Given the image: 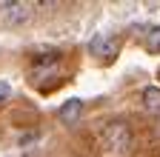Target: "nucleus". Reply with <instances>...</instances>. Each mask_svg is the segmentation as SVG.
Masks as SVG:
<instances>
[{"mask_svg": "<svg viewBox=\"0 0 160 157\" xmlns=\"http://www.w3.org/2000/svg\"><path fill=\"white\" fill-rule=\"evenodd\" d=\"M34 6L23 3V0H9V3H0V23L6 29H20L32 20Z\"/></svg>", "mask_w": 160, "mask_h": 157, "instance_id": "nucleus-1", "label": "nucleus"}, {"mask_svg": "<svg viewBox=\"0 0 160 157\" xmlns=\"http://www.w3.org/2000/svg\"><path fill=\"white\" fill-rule=\"evenodd\" d=\"M103 143H106V149L112 154H126L129 146H132V129L126 123H112V126H106Z\"/></svg>", "mask_w": 160, "mask_h": 157, "instance_id": "nucleus-2", "label": "nucleus"}, {"mask_svg": "<svg viewBox=\"0 0 160 157\" xmlns=\"http://www.w3.org/2000/svg\"><path fill=\"white\" fill-rule=\"evenodd\" d=\"M89 52L94 57H100V60H112L114 52H117V40L112 34H94L89 40Z\"/></svg>", "mask_w": 160, "mask_h": 157, "instance_id": "nucleus-3", "label": "nucleus"}, {"mask_svg": "<svg viewBox=\"0 0 160 157\" xmlns=\"http://www.w3.org/2000/svg\"><path fill=\"white\" fill-rule=\"evenodd\" d=\"M83 100H80V97H72V100H66L63 106L57 109V120L60 123H66V126H72V123H77L80 117H83Z\"/></svg>", "mask_w": 160, "mask_h": 157, "instance_id": "nucleus-4", "label": "nucleus"}, {"mask_svg": "<svg viewBox=\"0 0 160 157\" xmlns=\"http://www.w3.org/2000/svg\"><path fill=\"white\" fill-rule=\"evenodd\" d=\"M143 106H146V111L160 114V89L157 86H146L143 89Z\"/></svg>", "mask_w": 160, "mask_h": 157, "instance_id": "nucleus-5", "label": "nucleus"}, {"mask_svg": "<svg viewBox=\"0 0 160 157\" xmlns=\"http://www.w3.org/2000/svg\"><path fill=\"white\" fill-rule=\"evenodd\" d=\"M32 74H34V80H40V77H52V74H57V60H54V63H37Z\"/></svg>", "mask_w": 160, "mask_h": 157, "instance_id": "nucleus-6", "label": "nucleus"}, {"mask_svg": "<svg viewBox=\"0 0 160 157\" xmlns=\"http://www.w3.org/2000/svg\"><path fill=\"white\" fill-rule=\"evenodd\" d=\"M146 49L152 54H160V29H149L146 32Z\"/></svg>", "mask_w": 160, "mask_h": 157, "instance_id": "nucleus-7", "label": "nucleus"}, {"mask_svg": "<svg viewBox=\"0 0 160 157\" xmlns=\"http://www.w3.org/2000/svg\"><path fill=\"white\" fill-rule=\"evenodd\" d=\"M9 94H12V86L9 83H0V100H6Z\"/></svg>", "mask_w": 160, "mask_h": 157, "instance_id": "nucleus-8", "label": "nucleus"}]
</instances>
